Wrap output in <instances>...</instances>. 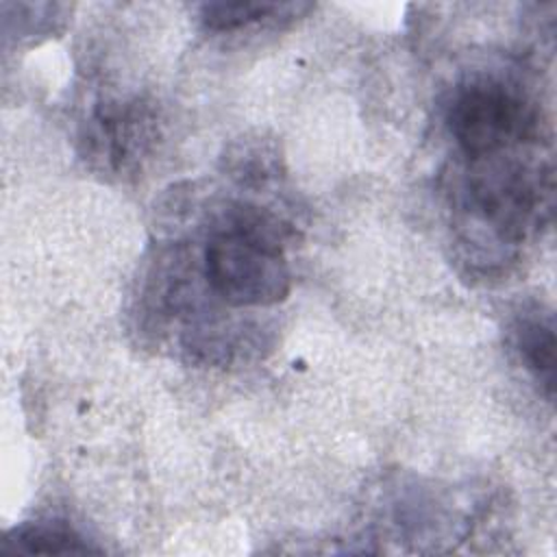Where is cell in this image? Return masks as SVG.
Here are the masks:
<instances>
[{
	"label": "cell",
	"instance_id": "cell-5",
	"mask_svg": "<svg viewBox=\"0 0 557 557\" xmlns=\"http://www.w3.org/2000/svg\"><path fill=\"white\" fill-rule=\"evenodd\" d=\"M518 348L533 372V376L542 383L546 396H553L555 387V331L550 322L542 320H524L518 331Z\"/></svg>",
	"mask_w": 557,
	"mask_h": 557
},
{
	"label": "cell",
	"instance_id": "cell-2",
	"mask_svg": "<svg viewBox=\"0 0 557 557\" xmlns=\"http://www.w3.org/2000/svg\"><path fill=\"white\" fill-rule=\"evenodd\" d=\"M448 126L468 157L487 159L531 139L537 120L533 109L509 87L496 81H479L455 94Z\"/></svg>",
	"mask_w": 557,
	"mask_h": 557
},
{
	"label": "cell",
	"instance_id": "cell-1",
	"mask_svg": "<svg viewBox=\"0 0 557 557\" xmlns=\"http://www.w3.org/2000/svg\"><path fill=\"white\" fill-rule=\"evenodd\" d=\"M285 228L276 218L237 205L226 213L205 248V276L211 292L231 307H268L287 298L289 265L283 255Z\"/></svg>",
	"mask_w": 557,
	"mask_h": 557
},
{
	"label": "cell",
	"instance_id": "cell-4",
	"mask_svg": "<svg viewBox=\"0 0 557 557\" xmlns=\"http://www.w3.org/2000/svg\"><path fill=\"white\" fill-rule=\"evenodd\" d=\"M7 542L20 553H46V555H72L91 553L89 544L63 522H30L11 531Z\"/></svg>",
	"mask_w": 557,
	"mask_h": 557
},
{
	"label": "cell",
	"instance_id": "cell-3",
	"mask_svg": "<svg viewBox=\"0 0 557 557\" xmlns=\"http://www.w3.org/2000/svg\"><path fill=\"white\" fill-rule=\"evenodd\" d=\"M470 211L487 222L503 239L524 237L537 207V187L524 168L487 161L468 178Z\"/></svg>",
	"mask_w": 557,
	"mask_h": 557
},
{
	"label": "cell",
	"instance_id": "cell-6",
	"mask_svg": "<svg viewBox=\"0 0 557 557\" xmlns=\"http://www.w3.org/2000/svg\"><path fill=\"white\" fill-rule=\"evenodd\" d=\"M285 7L287 4L272 2H209L202 4L200 17L202 24L211 30H235L263 17H272L274 13H281V9Z\"/></svg>",
	"mask_w": 557,
	"mask_h": 557
}]
</instances>
